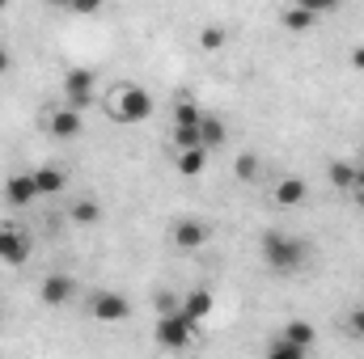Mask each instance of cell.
<instances>
[{"instance_id":"1","label":"cell","mask_w":364,"mask_h":359,"mask_svg":"<svg viewBox=\"0 0 364 359\" xmlns=\"http://www.w3.org/2000/svg\"><path fill=\"white\" fill-rule=\"evenodd\" d=\"M259 250H263V263L272 270H296V267H305V258H309V245L301 237L284 233V228L263 233V245Z\"/></svg>"},{"instance_id":"2","label":"cell","mask_w":364,"mask_h":359,"mask_svg":"<svg viewBox=\"0 0 364 359\" xmlns=\"http://www.w3.org/2000/svg\"><path fill=\"white\" fill-rule=\"evenodd\" d=\"M191 338H195V321L178 309H166L161 317H157V343L166 347V351H186L191 347Z\"/></svg>"},{"instance_id":"3","label":"cell","mask_w":364,"mask_h":359,"mask_svg":"<svg viewBox=\"0 0 364 359\" xmlns=\"http://www.w3.org/2000/svg\"><path fill=\"white\" fill-rule=\"evenodd\" d=\"M110 114L119 123H144L153 114V97H149V89H140V85H119L114 101H110Z\"/></svg>"},{"instance_id":"4","label":"cell","mask_w":364,"mask_h":359,"mask_svg":"<svg viewBox=\"0 0 364 359\" xmlns=\"http://www.w3.org/2000/svg\"><path fill=\"white\" fill-rule=\"evenodd\" d=\"M90 313H93V321L119 326V321H127V317H132V304H127V296H123V292H93Z\"/></svg>"},{"instance_id":"5","label":"cell","mask_w":364,"mask_h":359,"mask_svg":"<svg viewBox=\"0 0 364 359\" xmlns=\"http://www.w3.org/2000/svg\"><path fill=\"white\" fill-rule=\"evenodd\" d=\"M199 118H203V110H199L195 101L182 97L178 106H174V144H178V148L199 144Z\"/></svg>"},{"instance_id":"6","label":"cell","mask_w":364,"mask_h":359,"mask_svg":"<svg viewBox=\"0 0 364 359\" xmlns=\"http://www.w3.org/2000/svg\"><path fill=\"white\" fill-rule=\"evenodd\" d=\"M30 258V233L17 224H0V263L4 267H21Z\"/></svg>"},{"instance_id":"7","label":"cell","mask_w":364,"mask_h":359,"mask_svg":"<svg viewBox=\"0 0 364 359\" xmlns=\"http://www.w3.org/2000/svg\"><path fill=\"white\" fill-rule=\"evenodd\" d=\"M93 85H97V77H93L90 68H68L60 89H64V101H68V106L85 110V106L93 101Z\"/></svg>"},{"instance_id":"8","label":"cell","mask_w":364,"mask_h":359,"mask_svg":"<svg viewBox=\"0 0 364 359\" xmlns=\"http://www.w3.org/2000/svg\"><path fill=\"white\" fill-rule=\"evenodd\" d=\"M81 127H85V123H81V110H77V106H68V101H64L60 110H51V114H47V131H51L55 140H77V136H81Z\"/></svg>"},{"instance_id":"9","label":"cell","mask_w":364,"mask_h":359,"mask_svg":"<svg viewBox=\"0 0 364 359\" xmlns=\"http://www.w3.org/2000/svg\"><path fill=\"white\" fill-rule=\"evenodd\" d=\"M77 292H81V287H77L73 275H47V279L38 283V300H43V304H68Z\"/></svg>"},{"instance_id":"10","label":"cell","mask_w":364,"mask_h":359,"mask_svg":"<svg viewBox=\"0 0 364 359\" xmlns=\"http://www.w3.org/2000/svg\"><path fill=\"white\" fill-rule=\"evenodd\" d=\"M208 237H212V228H208L203 220H195V216H186V220L174 224V245H178V250H203Z\"/></svg>"},{"instance_id":"11","label":"cell","mask_w":364,"mask_h":359,"mask_svg":"<svg viewBox=\"0 0 364 359\" xmlns=\"http://www.w3.org/2000/svg\"><path fill=\"white\" fill-rule=\"evenodd\" d=\"M34 199H38L34 174H13V178H4V203H9V207H30Z\"/></svg>"},{"instance_id":"12","label":"cell","mask_w":364,"mask_h":359,"mask_svg":"<svg viewBox=\"0 0 364 359\" xmlns=\"http://www.w3.org/2000/svg\"><path fill=\"white\" fill-rule=\"evenodd\" d=\"M212 309H216V292H208V287H195V292H186V300H182V313H186L195 326L208 321Z\"/></svg>"},{"instance_id":"13","label":"cell","mask_w":364,"mask_h":359,"mask_svg":"<svg viewBox=\"0 0 364 359\" xmlns=\"http://www.w3.org/2000/svg\"><path fill=\"white\" fill-rule=\"evenodd\" d=\"M331 186L343 190V194H356L364 186V170H356L352 161H335V165H331Z\"/></svg>"},{"instance_id":"14","label":"cell","mask_w":364,"mask_h":359,"mask_svg":"<svg viewBox=\"0 0 364 359\" xmlns=\"http://www.w3.org/2000/svg\"><path fill=\"white\" fill-rule=\"evenodd\" d=\"M178 174L182 178H199L203 170H208V148L203 144H191V148H178Z\"/></svg>"},{"instance_id":"15","label":"cell","mask_w":364,"mask_h":359,"mask_svg":"<svg viewBox=\"0 0 364 359\" xmlns=\"http://www.w3.org/2000/svg\"><path fill=\"white\" fill-rule=\"evenodd\" d=\"M225 140H229L225 123H220L216 114H203V118H199V144H203L208 153H216V148H225Z\"/></svg>"},{"instance_id":"16","label":"cell","mask_w":364,"mask_h":359,"mask_svg":"<svg viewBox=\"0 0 364 359\" xmlns=\"http://www.w3.org/2000/svg\"><path fill=\"white\" fill-rule=\"evenodd\" d=\"M305 194H309V186L301 178H279L272 190V199L279 203V207H296V203H305Z\"/></svg>"},{"instance_id":"17","label":"cell","mask_w":364,"mask_h":359,"mask_svg":"<svg viewBox=\"0 0 364 359\" xmlns=\"http://www.w3.org/2000/svg\"><path fill=\"white\" fill-rule=\"evenodd\" d=\"M279 21H284V30H288V34H305V30H314V26H318V13H314V9H305V4H292V9H284V17H279Z\"/></svg>"},{"instance_id":"18","label":"cell","mask_w":364,"mask_h":359,"mask_svg":"<svg viewBox=\"0 0 364 359\" xmlns=\"http://www.w3.org/2000/svg\"><path fill=\"white\" fill-rule=\"evenodd\" d=\"M68 220L81 224V228H93V224H102V207H97L93 199H77V203L68 207Z\"/></svg>"},{"instance_id":"19","label":"cell","mask_w":364,"mask_h":359,"mask_svg":"<svg viewBox=\"0 0 364 359\" xmlns=\"http://www.w3.org/2000/svg\"><path fill=\"white\" fill-rule=\"evenodd\" d=\"M64 170H55V165H38L34 170V186H38V194H60L64 190Z\"/></svg>"},{"instance_id":"20","label":"cell","mask_w":364,"mask_h":359,"mask_svg":"<svg viewBox=\"0 0 364 359\" xmlns=\"http://www.w3.org/2000/svg\"><path fill=\"white\" fill-rule=\"evenodd\" d=\"M267 359H305V347H296L292 338H284V334H279V338L267 343Z\"/></svg>"},{"instance_id":"21","label":"cell","mask_w":364,"mask_h":359,"mask_svg":"<svg viewBox=\"0 0 364 359\" xmlns=\"http://www.w3.org/2000/svg\"><path fill=\"white\" fill-rule=\"evenodd\" d=\"M284 338H292L296 347H305V351H309L318 334H314V326H309V321H288V326H284Z\"/></svg>"},{"instance_id":"22","label":"cell","mask_w":364,"mask_h":359,"mask_svg":"<svg viewBox=\"0 0 364 359\" xmlns=\"http://www.w3.org/2000/svg\"><path fill=\"white\" fill-rule=\"evenodd\" d=\"M233 174H237V182H255L259 178V157H255V153H242V157L233 161Z\"/></svg>"},{"instance_id":"23","label":"cell","mask_w":364,"mask_h":359,"mask_svg":"<svg viewBox=\"0 0 364 359\" xmlns=\"http://www.w3.org/2000/svg\"><path fill=\"white\" fill-rule=\"evenodd\" d=\"M199 47H203V51H220V47H225V30H220V26H208V30L199 34Z\"/></svg>"},{"instance_id":"24","label":"cell","mask_w":364,"mask_h":359,"mask_svg":"<svg viewBox=\"0 0 364 359\" xmlns=\"http://www.w3.org/2000/svg\"><path fill=\"white\" fill-rule=\"evenodd\" d=\"M296 4H305V9H314V13L322 17V13H331V9H339L343 0H296Z\"/></svg>"},{"instance_id":"25","label":"cell","mask_w":364,"mask_h":359,"mask_svg":"<svg viewBox=\"0 0 364 359\" xmlns=\"http://www.w3.org/2000/svg\"><path fill=\"white\" fill-rule=\"evenodd\" d=\"M68 9H73V13H81V17H90V13H97V9H102V0H73Z\"/></svg>"},{"instance_id":"26","label":"cell","mask_w":364,"mask_h":359,"mask_svg":"<svg viewBox=\"0 0 364 359\" xmlns=\"http://www.w3.org/2000/svg\"><path fill=\"white\" fill-rule=\"evenodd\" d=\"M348 330H352L356 338H364V309H352V317H348Z\"/></svg>"},{"instance_id":"27","label":"cell","mask_w":364,"mask_h":359,"mask_svg":"<svg viewBox=\"0 0 364 359\" xmlns=\"http://www.w3.org/2000/svg\"><path fill=\"white\" fill-rule=\"evenodd\" d=\"M352 68H360V72H364V43H360V47H352Z\"/></svg>"},{"instance_id":"28","label":"cell","mask_w":364,"mask_h":359,"mask_svg":"<svg viewBox=\"0 0 364 359\" xmlns=\"http://www.w3.org/2000/svg\"><path fill=\"white\" fill-rule=\"evenodd\" d=\"M9 68H13V55H9V51H4V47H0V77H4V72H9Z\"/></svg>"},{"instance_id":"29","label":"cell","mask_w":364,"mask_h":359,"mask_svg":"<svg viewBox=\"0 0 364 359\" xmlns=\"http://www.w3.org/2000/svg\"><path fill=\"white\" fill-rule=\"evenodd\" d=\"M51 4H55V9H68V4H73V0H51Z\"/></svg>"},{"instance_id":"30","label":"cell","mask_w":364,"mask_h":359,"mask_svg":"<svg viewBox=\"0 0 364 359\" xmlns=\"http://www.w3.org/2000/svg\"><path fill=\"white\" fill-rule=\"evenodd\" d=\"M356 203H360V207H364V186H360V190H356Z\"/></svg>"},{"instance_id":"31","label":"cell","mask_w":364,"mask_h":359,"mask_svg":"<svg viewBox=\"0 0 364 359\" xmlns=\"http://www.w3.org/2000/svg\"><path fill=\"white\" fill-rule=\"evenodd\" d=\"M0 9H9V0H0Z\"/></svg>"},{"instance_id":"32","label":"cell","mask_w":364,"mask_h":359,"mask_svg":"<svg viewBox=\"0 0 364 359\" xmlns=\"http://www.w3.org/2000/svg\"><path fill=\"white\" fill-rule=\"evenodd\" d=\"M0 321H4V309H0Z\"/></svg>"}]
</instances>
